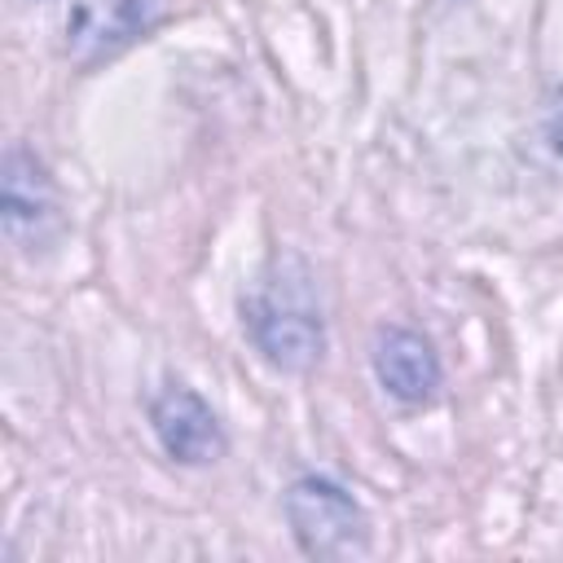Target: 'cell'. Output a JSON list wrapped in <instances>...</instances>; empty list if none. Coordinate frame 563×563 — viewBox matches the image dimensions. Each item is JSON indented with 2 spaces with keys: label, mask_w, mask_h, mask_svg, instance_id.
Here are the masks:
<instances>
[{
  "label": "cell",
  "mask_w": 563,
  "mask_h": 563,
  "mask_svg": "<svg viewBox=\"0 0 563 563\" xmlns=\"http://www.w3.org/2000/svg\"><path fill=\"white\" fill-rule=\"evenodd\" d=\"M286 519L299 545L317 559H347L369 545L365 510L330 479H299L286 493Z\"/></svg>",
  "instance_id": "cell-2"
},
{
  "label": "cell",
  "mask_w": 563,
  "mask_h": 563,
  "mask_svg": "<svg viewBox=\"0 0 563 563\" xmlns=\"http://www.w3.org/2000/svg\"><path fill=\"white\" fill-rule=\"evenodd\" d=\"M0 185H4V233L13 242H40L48 233V224L57 220V202H53V185H48L44 167L35 163V154L13 145L4 154Z\"/></svg>",
  "instance_id": "cell-5"
},
{
  "label": "cell",
  "mask_w": 563,
  "mask_h": 563,
  "mask_svg": "<svg viewBox=\"0 0 563 563\" xmlns=\"http://www.w3.org/2000/svg\"><path fill=\"white\" fill-rule=\"evenodd\" d=\"M242 312H246V330H251L255 347L282 369H308L325 347V330H321V312H317L308 273L295 260L277 264L251 290Z\"/></svg>",
  "instance_id": "cell-1"
},
{
  "label": "cell",
  "mask_w": 563,
  "mask_h": 563,
  "mask_svg": "<svg viewBox=\"0 0 563 563\" xmlns=\"http://www.w3.org/2000/svg\"><path fill=\"white\" fill-rule=\"evenodd\" d=\"M550 136H554V150L563 154V106L554 110V119H550Z\"/></svg>",
  "instance_id": "cell-7"
},
{
  "label": "cell",
  "mask_w": 563,
  "mask_h": 563,
  "mask_svg": "<svg viewBox=\"0 0 563 563\" xmlns=\"http://www.w3.org/2000/svg\"><path fill=\"white\" fill-rule=\"evenodd\" d=\"M158 13V0H70L66 4V48L75 57H106L141 35Z\"/></svg>",
  "instance_id": "cell-3"
},
{
  "label": "cell",
  "mask_w": 563,
  "mask_h": 563,
  "mask_svg": "<svg viewBox=\"0 0 563 563\" xmlns=\"http://www.w3.org/2000/svg\"><path fill=\"white\" fill-rule=\"evenodd\" d=\"M374 374L396 400H409V405L431 400L440 387V361H435L431 343L413 330H378Z\"/></svg>",
  "instance_id": "cell-6"
},
{
  "label": "cell",
  "mask_w": 563,
  "mask_h": 563,
  "mask_svg": "<svg viewBox=\"0 0 563 563\" xmlns=\"http://www.w3.org/2000/svg\"><path fill=\"white\" fill-rule=\"evenodd\" d=\"M150 418H154V431H158L163 449L176 462L202 466V462L220 457V449H224V435H220V422H216L211 405L202 396H194L189 387H167L154 400Z\"/></svg>",
  "instance_id": "cell-4"
}]
</instances>
